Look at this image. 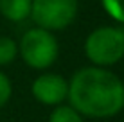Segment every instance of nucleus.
Listing matches in <instances>:
<instances>
[{"label": "nucleus", "instance_id": "nucleus-6", "mask_svg": "<svg viewBox=\"0 0 124 122\" xmlns=\"http://www.w3.org/2000/svg\"><path fill=\"white\" fill-rule=\"evenodd\" d=\"M0 14L9 22H23L31 14V0H0Z\"/></svg>", "mask_w": 124, "mask_h": 122}, {"label": "nucleus", "instance_id": "nucleus-5", "mask_svg": "<svg viewBox=\"0 0 124 122\" xmlns=\"http://www.w3.org/2000/svg\"><path fill=\"white\" fill-rule=\"evenodd\" d=\"M32 95L47 106H59L68 97V81L59 74H41L32 83Z\"/></svg>", "mask_w": 124, "mask_h": 122}, {"label": "nucleus", "instance_id": "nucleus-3", "mask_svg": "<svg viewBox=\"0 0 124 122\" xmlns=\"http://www.w3.org/2000/svg\"><path fill=\"white\" fill-rule=\"evenodd\" d=\"M58 40L41 27L29 29L20 41V56L31 68L45 70L58 59Z\"/></svg>", "mask_w": 124, "mask_h": 122}, {"label": "nucleus", "instance_id": "nucleus-9", "mask_svg": "<svg viewBox=\"0 0 124 122\" xmlns=\"http://www.w3.org/2000/svg\"><path fill=\"white\" fill-rule=\"evenodd\" d=\"M101 4L113 20L124 23V0H101Z\"/></svg>", "mask_w": 124, "mask_h": 122}, {"label": "nucleus", "instance_id": "nucleus-1", "mask_svg": "<svg viewBox=\"0 0 124 122\" xmlns=\"http://www.w3.org/2000/svg\"><path fill=\"white\" fill-rule=\"evenodd\" d=\"M67 99L79 115L108 119L124 108V83L102 66H86L68 81Z\"/></svg>", "mask_w": 124, "mask_h": 122}, {"label": "nucleus", "instance_id": "nucleus-7", "mask_svg": "<svg viewBox=\"0 0 124 122\" xmlns=\"http://www.w3.org/2000/svg\"><path fill=\"white\" fill-rule=\"evenodd\" d=\"M49 122H83V119L72 106H58L50 113Z\"/></svg>", "mask_w": 124, "mask_h": 122}, {"label": "nucleus", "instance_id": "nucleus-4", "mask_svg": "<svg viewBox=\"0 0 124 122\" xmlns=\"http://www.w3.org/2000/svg\"><path fill=\"white\" fill-rule=\"evenodd\" d=\"M78 0H31V18L45 31H61L76 20Z\"/></svg>", "mask_w": 124, "mask_h": 122}, {"label": "nucleus", "instance_id": "nucleus-2", "mask_svg": "<svg viewBox=\"0 0 124 122\" xmlns=\"http://www.w3.org/2000/svg\"><path fill=\"white\" fill-rule=\"evenodd\" d=\"M85 54L95 66H112L124 57V31L117 27H99L88 34Z\"/></svg>", "mask_w": 124, "mask_h": 122}, {"label": "nucleus", "instance_id": "nucleus-8", "mask_svg": "<svg viewBox=\"0 0 124 122\" xmlns=\"http://www.w3.org/2000/svg\"><path fill=\"white\" fill-rule=\"evenodd\" d=\"M16 52H18V47H16L15 40H11V38H7V36L0 38V66L9 65L16 57Z\"/></svg>", "mask_w": 124, "mask_h": 122}, {"label": "nucleus", "instance_id": "nucleus-10", "mask_svg": "<svg viewBox=\"0 0 124 122\" xmlns=\"http://www.w3.org/2000/svg\"><path fill=\"white\" fill-rule=\"evenodd\" d=\"M11 95H13V86H11L9 77L0 72V108L9 102Z\"/></svg>", "mask_w": 124, "mask_h": 122}]
</instances>
